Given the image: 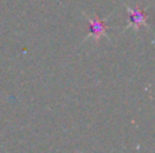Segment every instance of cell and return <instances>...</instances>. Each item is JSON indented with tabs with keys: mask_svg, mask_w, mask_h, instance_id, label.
Returning <instances> with one entry per match:
<instances>
[{
	"mask_svg": "<svg viewBox=\"0 0 155 153\" xmlns=\"http://www.w3.org/2000/svg\"><path fill=\"white\" fill-rule=\"evenodd\" d=\"M129 11V18H131V23L135 26V29H139L140 26H144L147 22V15L143 10L140 8H134Z\"/></svg>",
	"mask_w": 155,
	"mask_h": 153,
	"instance_id": "6da1fadb",
	"label": "cell"
},
{
	"mask_svg": "<svg viewBox=\"0 0 155 153\" xmlns=\"http://www.w3.org/2000/svg\"><path fill=\"white\" fill-rule=\"evenodd\" d=\"M88 27H90V35L95 38H101L106 33V24L101 19H88Z\"/></svg>",
	"mask_w": 155,
	"mask_h": 153,
	"instance_id": "7a4b0ae2",
	"label": "cell"
}]
</instances>
